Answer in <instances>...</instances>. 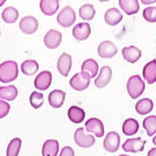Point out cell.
<instances>
[{
    "instance_id": "19",
    "label": "cell",
    "mask_w": 156,
    "mask_h": 156,
    "mask_svg": "<svg viewBox=\"0 0 156 156\" xmlns=\"http://www.w3.org/2000/svg\"><path fill=\"white\" fill-rule=\"evenodd\" d=\"M59 8V1L57 0H41L40 9L45 16H54Z\"/></svg>"
},
{
    "instance_id": "27",
    "label": "cell",
    "mask_w": 156,
    "mask_h": 156,
    "mask_svg": "<svg viewBox=\"0 0 156 156\" xmlns=\"http://www.w3.org/2000/svg\"><path fill=\"white\" fill-rule=\"evenodd\" d=\"M139 131V122L135 119H128L122 123V133L126 136H133Z\"/></svg>"
},
{
    "instance_id": "4",
    "label": "cell",
    "mask_w": 156,
    "mask_h": 156,
    "mask_svg": "<svg viewBox=\"0 0 156 156\" xmlns=\"http://www.w3.org/2000/svg\"><path fill=\"white\" fill-rule=\"evenodd\" d=\"M75 142L81 148H90L95 144V137L91 134L85 133L84 128H79L75 132Z\"/></svg>"
},
{
    "instance_id": "34",
    "label": "cell",
    "mask_w": 156,
    "mask_h": 156,
    "mask_svg": "<svg viewBox=\"0 0 156 156\" xmlns=\"http://www.w3.org/2000/svg\"><path fill=\"white\" fill-rule=\"evenodd\" d=\"M143 16L147 22L156 23V7H147L143 10Z\"/></svg>"
},
{
    "instance_id": "11",
    "label": "cell",
    "mask_w": 156,
    "mask_h": 156,
    "mask_svg": "<svg viewBox=\"0 0 156 156\" xmlns=\"http://www.w3.org/2000/svg\"><path fill=\"white\" fill-rule=\"evenodd\" d=\"M85 129H87L88 133H93L96 137L102 138L104 136V126L103 122L99 119L96 117H91L85 123Z\"/></svg>"
},
{
    "instance_id": "37",
    "label": "cell",
    "mask_w": 156,
    "mask_h": 156,
    "mask_svg": "<svg viewBox=\"0 0 156 156\" xmlns=\"http://www.w3.org/2000/svg\"><path fill=\"white\" fill-rule=\"evenodd\" d=\"M141 2H142L143 4H145V5H149V4H152V3H155L156 0H142Z\"/></svg>"
},
{
    "instance_id": "21",
    "label": "cell",
    "mask_w": 156,
    "mask_h": 156,
    "mask_svg": "<svg viewBox=\"0 0 156 156\" xmlns=\"http://www.w3.org/2000/svg\"><path fill=\"white\" fill-rule=\"evenodd\" d=\"M143 78L147 84L152 85L156 82V60L149 61L143 69Z\"/></svg>"
},
{
    "instance_id": "28",
    "label": "cell",
    "mask_w": 156,
    "mask_h": 156,
    "mask_svg": "<svg viewBox=\"0 0 156 156\" xmlns=\"http://www.w3.org/2000/svg\"><path fill=\"white\" fill-rule=\"evenodd\" d=\"M20 69L23 75L26 76H34L39 70V63L34 59L25 60L20 66Z\"/></svg>"
},
{
    "instance_id": "8",
    "label": "cell",
    "mask_w": 156,
    "mask_h": 156,
    "mask_svg": "<svg viewBox=\"0 0 156 156\" xmlns=\"http://www.w3.org/2000/svg\"><path fill=\"white\" fill-rule=\"evenodd\" d=\"M120 145V137L116 132H109L106 134L104 141H103V147L107 152L114 153L119 148Z\"/></svg>"
},
{
    "instance_id": "30",
    "label": "cell",
    "mask_w": 156,
    "mask_h": 156,
    "mask_svg": "<svg viewBox=\"0 0 156 156\" xmlns=\"http://www.w3.org/2000/svg\"><path fill=\"white\" fill-rule=\"evenodd\" d=\"M143 128L146 129L149 137L154 136L156 133V115H150L144 119Z\"/></svg>"
},
{
    "instance_id": "41",
    "label": "cell",
    "mask_w": 156,
    "mask_h": 156,
    "mask_svg": "<svg viewBox=\"0 0 156 156\" xmlns=\"http://www.w3.org/2000/svg\"><path fill=\"white\" fill-rule=\"evenodd\" d=\"M119 156H129V155H125V154H122V155H119Z\"/></svg>"
},
{
    "instance_id": "23",
    "label": "cell",
    "mask_w": 156,
    "mask_h": 156,
    "mask_svg": "<svg viewBox=\"0 0 156 156\" xmlns=\"http://www.w3.org/2000/svg\"><path fill=\"white\" fill-rule=\"evenodd\" d=\"M119 4L120 8H122L128 16L136 14L140 9V4L138 0H119Z\"/></svg>"
},
{
    "instance_id": "22",
    "label": "cell",
    "mask_w": 156,
    "mask_h": 156,
    "mask_svg": "<svg viewBox=\"0 0 156 156\" xmlns=\"http://www.w3.org/2000/svg\"><path fill=\"white\" fill-rule=\"evenodd\" d=\"M59 143L57 140H47L42 146V156H57Z\"/></svg>"
},
{
    "instance_id": "42",
    "label": "cell",
    "mask_w": 156,
    "mask_h": 156,
    "mask_svg": "<svg viewBox=\"0 0 156 156\" xmlns=\"http://www.w3.org/2000/svg\"><path fill=\"white\" fill-rule=\"evenodd\" d=\"M0 35H1V31H0Z\"/></svg>"
},
{
    "instance_id": "12",
    "label": "cell",
    "mask_w": 156,
    "mask_h": 156,
    "mask_svg": "<svg viewBox=\"0 0 156 156\" xmlns=\"http://www.w3.org/2000/svg\"><path fill=\"white\" fill-rule=\"evenodd\" d=\"M69 85L76 91H84L88 89V87H89L90 79L87 76H85L84 73H78L70 79Z\"/></svg>"
},
{
    "instance_id": "10",
    "label": "cell",
    "mask_w": 156,
    "mask_h": 156,
    "mask_svg": "<svg viewBox=\"0 0 156 156\" xmlns=\"http://www.w3.org/2000/svg\"><path fill=\"white\" fill-rule=\"evenodd\" d=\"M111 78H112V69H111V67L108 66H104L100 69L99 75L95 79V83L94 84L98 89H102V88L106 87L110 83Z\"/></svg>"
},
{
    "instance_id": "5",
    "label": "cell",
    "mask_w": 156,
    "mask_h": 156,
    "mask_svg": "<svg viewBox=\"0 0 156 156\" xmlns=\"http://www.w3.org/2000/svg\"><path fill=\"white\" fill-rule=\"evenodd\" d=\"M117 47L111 41H103L98 45V55L103 59H109L116 55Z\"/></svg>"
},
{
    "instance_id": "36",
    "label": "cell",
    "mask_w": 156,
    "mask_h": 156,
    "mask_svg": "<svg viewBox=\"0 0 156 156\" xmlns=\"http://www.w3.org/2000/svg\"><path fill=\"white\" fill-rule=\"evenodd\" d=\"M59 156H75V151L72 147L69 146H64L60 151Z\"/></svg>"
},
{
    "instance_id": "6",
    "label": "cell",
    "mask_w": 156,
    "mask_h": 156,
    "mask_svg": "<svg viewBox=\"0 0 156 156\" xmlns=\"http://www.w3.org/2000/svg\"><path fill=\"white\" fill-rule=\"evenodd\" d=\"M61 40H62V35L59 31L51 29L49 30L44 36V44L48 49H56L59 47Z\"/></svg>"
},
{
    "instance_id": "29",
    "label": "cell",
    "mask_w": 156,
    "mask_h": 156,
    "mask_svg": "<svg viewBox=\"0 0 156 156\" xmlns=\"http://www.w3.org/2000/svg\"><path fill=\"white\" fill-rule=\"evenodd\" d=\"M1 17L3 20V22L6 23H14L16 22V20L19 19V10L12 6L6 7L2 11Z\"/></svg>"
},
{
    "instance_id": "14",
    "label": "cell",
    "mask_w": 156,
    "mask_h": 156,
    "mask_svg": "<svg viewBox=\"0 0 156 156\" xmlns=\"http://www.w3.org/2000/svg\"><path fill=\"white\" fill-rule=\"evenodd\" d=\"M90 35H91V27L88 23H76L73 29V36L78 41L87 40Z\"/></svg>"
},
{
    "instance_id": "3",
    "label": "cell",
    "mask_w": 156,
    "mask_h": 156,
    "mask_svg": "<svg viewBox=\"0 0 156 156\" xmlns=\"http://www.w3.org/2000/svg\"><path fill=\"white\" fill-rule=\"evenodd\" d=\"M57 23L62 28H69L76 22V12L70 6H66L57 14Z\"/></svg>"
},
{
    "instance_id": "18",
    "label": "cell",
    "mask_w": 156,
    "mask_h": 156,
    "mask_svg": "<svg viewBox=\"0 0 156 156\" xmlns=\"http://www.w3.org/2000/svg\"><path fill=\"white\" fill-rule=\"evenodd\" d=\"M123 19L122 13L120 12V10H119L115 7L109 8L106 10V12L104 14V20L108 26L114 27V26L119 25Z\"/></svg>"
},
{
    "instance_id": "15",
    "label": "cell",
    "mask_w": 156,
    "mask_h": 156,
    "mask_svg": "<svg viewBox=\"0 0 156 156\" xmlns=\"http://www.w3.org/2000/svg\"><path fill=\"white\" fill-rule=\"evenodd\" d=\"M73 59L70 54L69 53H62L59 56L57 60V70L59 73L63 76H67L72 69Z\"/></svg>"
},
{
    "instance_id": "38",
    "label": "cell",
    "mask_w": 156,
    "mask_h": 156,
    "mask_svg": "<svg viewBox=\"0 0 156 156\" xmlns=\"http://www.w3.org/2000/svg\"><path fill=\"white\" fill-rule=\"evenodd\" d=\"M147 156H156V148H152L148 151Z\"/></svg>"
},
{
    "instance_id": "25",
    "label": "cell",
    "mask_w": 156,
    "mask_h": 156,
    "mask_svg": "<svg viewBox=\"0 0 156 156\" xmlns=\"http://www.w3.org/2000/svg\"><path fill=\"white\" fill-rule=\"evenodd\" d=\"M85 111L83 108L78 107V106H72L69 108V111H67V116H69V120L73 123H81L83 120L85 119Z\"/></svg>"
},
{
    "instance_id": "33",
    "label": "cell",
    "mask_w": 156,
    "mask_h": 156,
    "mask_svg": "<svg viewBox=\"0 0 156 156\" xmlns=\"http://www.w3.org/2000/svg\"><path fill=\"white\" fill-rule=\"evenodd\" d=\"M30 104L34 109H39L44 103V96L41 92H33L30 95Z\"/></svg>"
},
{
    "instance_id": "20",
    "label": "cell",
    "mask_w": 156,
    "mask_h": 156,
    "mask_svg": "<svg viewBox=\"0 0 156 156\" xmlns=\"http://www.w3.org/2000/svg\"><path fill=\"white\" fill-rule=\"evenodd\" d=\"M66 99V92L62 90H53L48 95L49 105L53 108H60Z\"/></svg>"
},
{
    "instance_id": "13",
    "label": "cell",
    "mask_w": 156,
    "mask_h": 156,
    "mask_svg": "<svg viewBox=\"0 0 156 156\" xmlns=\"http://www.w3.org/2000/svg\"><path fill=\"white\" fill-rule=\"evenodd\" d=\"M145 144L146 141L142 140L141 138H131V139L126 140V142L122 144V149L126 152H142Z\"/></svg>"
},
{
    "instance_id": "16",
    "label": "cell",
    "mask_w": 156,
    "mask_h": 156,
    "mask_svg": "<svg viewBox=\"0 0 156 156\" xmlns=\"http://www.w3.org/2000/svg\"><path fill=\"white\" fill-rule=\"evenodd\" d=\"M122 54L126 61L129 63H135L142 56V51L136 46H126L122 48Z\"/></svg>"
},
{
    "instance_id": "31",
    "label": "cell",
    "mask_w": 156,
    "mask_h": 156,
    "mask_svg": "<svg viewBox=\"0 0 156 156\" xmlns=\"http://www.w3.org/2000/svg\"><path fill=\"white\" fill-rule=\"evenodd\" d=\"M79 14L84 20H92L95 16V8L92 4H84L79 9Z\"/></svg>"
},
{
    "instance_id": "40",
    "label": "cell",
    "mask_w": 156,
    "mask_h": 156,
    "mask_svg": "<svg viewBox=\"0 0 156 156\" xmlns=\"http://www.w3.org/2000/svg\"><path fill=\"white\" fill-rule=\"evenodd\" d=\"M5 2H6L5 0H0V7H1L2 5H3V4L5 3Z\"/></svg>"
},
{
    "instance_id": "17",
    "label": "cell",
    "mask_w": 156,
    "mask_h": 156,
    "mask_svg": "<svg viewBox=\"0 0 156 156\" xmlns=\"http://www.w3.org/2000/svg\"><path fill=\"white\" fill-rule=\"evenodd\" d=\"M98 62L96 60L92 59V58H89V59H86L82 63L81 73H84L85 76H87L91 80L92 78H95L98 75Z\"/></svg>"
},
{
    "instance_id": "9",
    "label": "cell",
    "mask_w": 156,
    "mask_h": 156,
    "mask_svg": "<svg viewBox=\"0 0 156 156\" xmlns=\"http://www.w3.org/2000/svg\"><path fill=\"white\" fill-rule=\"evenodd\" d=\"M52 82V73L49 70H43L40 73H38L35 78L34 86L39 91H46L51 86Z\"/></svg>"
},
{
    "instance_id": "7",
    "label": "cell",
    "mask_w": 156,
    "mask_h": 156,
    "mask_svg": "<svg viewBox=\"0 0 156 156\" xmlns=\"http://www.w3.org/2000/svg\"><path fill=\"white\" fill-rule=\"evenodd\" d=\"M19 27L20 31L26 35H33L38 30V20L32 16H23L20 22Z\"/></svg>"
},
{
    "instance_id": "1",
    "label": "cell",
    "mask_w": 156,
    "mask_h": 156,
    "mask_svg": "<svg viewBox=\"0 0 156 156\" xmlns=\"http://www.w3.org/2000/svg\"><path fill=\"white\" fill-rule=\"evenodd\" d=\"M19 76L17 63L13 60H6L0 63V82L8 84L16 81Z\"/></svg>"
},
{
    "instance_id": "39",
    "label": "cell",
    "mask_w": 156,
    "mask_h": 156,
    "mask_svg": "<svg viewBox=\"0 0 156 156\" xmlns=\"http://www.w3.org/2000/svg\"><path fill=\"white\" fill-rule=\"evenodd\" d=\"M152 143L154 144V145L156 146V135L154 136V138H153V139H152Z\"/></svg>"
},
{
    "instance_id": "24",
    "label": "cell",
    "mask_w": 156,
    "mask_h": 156,
    "mask_svg": "<svg viewBox=\"0 0 156 156\" xmlns=\"http://www.w3.org/2000/svg\"><path fill=\"white\" fill-rule=\"evenodd\" d=\"M17 94H19V91L13 85L0 87V100H4L6 102L13 101L17 97Z\"/></svg>"
},
{
    "instance_id": "32",
    "label": "cell",
    "mask_w": 156,
    "mask_h": 156,
    "mask_svg": "<svg viewBox=\"0 0 156 156\" xmlns=\"http://www.w3.org/2000/svg\"><path fill=\"white\" fill-rule=\"evenodd\" d=\"M20 147H22V140L20 138H13L8 143L6 149V156H19Z\"/></svg>"
},
{
    "instance_id": "26",
    "label": "cell",
    "mask_w": 156,
    "mask_h": 156,
    "mask_svg": "<svg viewBox=\"0 0 156 156\" xmlns=\"http://www.w3.org/2000/svg\"><path fill=\"white\" fill-rule=\"evenodd\" d=\"M153 102L149 98H143L136 103V111L140 115H146L153 109Z\"/></svg>"
},
{
    "instance_id": "2",
    "label": "cell",
    "mask_w": 156,
    "mask_h": 156,
    "mask_svg": "<svg viewBox=\"0 0 156 156\" xmlns=\"http://www.w3.org/2000/svg\"><path fill=\"white\" fill-rule=\"evenodd\" d=\"M126 90L132 99H137L142 95L145 90V83L140 76H132L131 78H129L126 83Z\"/></svg>"
},
{
    "instance_id": "35",
    "label": "cell",
    "mask_w": 156,
    "mask_h": 156,
    "mask_svg": "<svg viewBox=\"0 0 156 156\" xmlns=\"http://www.w3.org/2000/svg\"><path fill=\"white\" fill-rule=\"evenodd\" d=\"M10 110V105L4 100H0V119H3L8 114Z\"/></svg>"
}]
</instances>
